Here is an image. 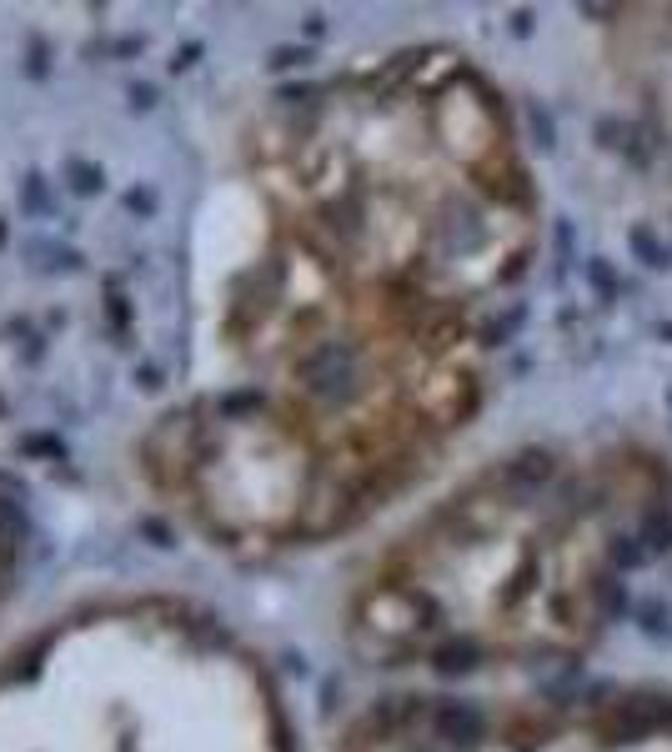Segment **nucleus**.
I'll return each mask as SVG.
<instances>
[{
  "label": "nucleus",
  "instance_id": "1",
  "mask_svg": "<svg viewBox=\"0 0 672 752\" xmlns=\"http://www.w3.org/2000/svg\"><path fill=\"white\" fill-rule=\"evenodd\" d=\"M296 387L316 402V407H342L357 397L362 371H357V346L347 341H316L311 351H301V361L291 366Z\"/></svg>",
  "mask_w": 672,
  "mask_h": 752
},
{
  "label": "nucleus",
  "instance_id": "2",
  "mask_svg": "<svg viewBox=\"0 0 672 752\" xmlns=\"http://www.w3.org/2000/svg\"><path fill=\"white\" fill-rule=\"evenodd\" d=\"M432 732L452 747H472V742H482V712L462 697H442L432 707Z\"/></svg>",
  "mask_w": 672,
  "mask_h": 752
},
{
  "label": "nucleus",
  "instance_id": "3",
  "mask_svg": "<svg viewBox=\"0 0 672 752\" xmlns=\"http://www.w3.org/2000/svg\"><path fill=\"white\" fill-rule=\"evenodd\" d=\"M477 662H482V647L467 642V637L437 647V657H432V667H437L442 677H467V672H477Z\"/></svg>",
  "mask_w": 672,
  "mask_h": 752
},
{
  "label": "nucleus",
  "instance_id": "4",
  "mask_svg": "<svg viewBox=\"0 0 672 752\" xmlns=\"http://www.w3.org/2000/svg\"><path fill=\"white\" fill-rule=\"evenodd\" d=\"M66 181H71V191H76V196H101V191H106L101 166H91V161H81V156H71V161H66Z\"/></svg>",
  "mask_w": 672,
  "mask_h": 752
},
{
  "label": "nucleus",
  "instance_id": "5",
  "mask_svg": "<svg viewBox=\"0 0 672 752\" xmlns=\"http://www.w3.org/2000/svg\"><path fill=\"white\" fill-rule=\"evenodd\" d=\"M507 477H512V482H522V487H537V482H547V477H552V457H547V452H522V457L507 467Z\"/></svg>",
  "mask_w": 672,
  "mask_h": 752
},
{
  "label": "nucleus",
  "instance_id": "6",
  "mask_svg": "<svg viewBox=\"0 0 672 752\" xmlns=\"http://www.w3.org/2000/svg\"><path fill=\"white\" fill-rule=\"evenodd\" d=\"M21 211H26V216H51V211H56V201L46 196V176L31 171V176L21 181Z\"/></svg>",
  "mask_w": 672,
  "mask_h": 752
},
{
  "label": "nucleus",
  "instance_id": "7",
  "mask_svg": "<svg viewBox=\"0 0 672 752\" xmlns=\"http://www.w3.org/2000/svg\"><path fill=\"white\" fill-rule=\"evenodd\" d=\"M662 547H672V517L667 512H647V522H642V552H662Z\"/></svg>",
  "mask_w": 672,
  "mask_h": 752
},
{
  "label": "nucleus",
  "instance_id": "8",
  "mask_svg": "<svg viewBox=\"0 0 672 752\" xmlns=\"http://www.w3.org/2000/svg\"><path fill=\"white\" fill-rule=\"evenodd\" d=\"M256 407H261V392H231V397L216 402L221 417H241V412H256Z\"/></svg>",
  "mask_w": 672,
  "mask_h": 752
},
{
  "label": "nucleus",
  "instance_id": "9",
  "mask_svg": "<svg viewBox=\"0 0 672 752\" xmlns=\"http://www.w3.org/2000/svg\"><path fill=\"white\" fill-rule=\"evenodd\" d=\"M306 61H311V51H306V46H276L266 66H271V71H291V66H306Z\"/></svg>",
  "mask_w": 672,
  "mask_h": 752
},
{
  "label": "nucleus",
  "instance_id": "10",
  "mask_svg": "<svg viewBox=\"0 0 672 752\" xmlns=\"http://www.w3.org/2000/svg\"><path fill=\"white\" fill-rule=\"evenodd\" d=\"M632 246L642 251V261H647V266H667V251L652 241V231H647V226H637V231H632Z\"/></svg>",
  "mask_w": 672,
  "mask_h": 752
},
{
  "label": "nucleus",
  "instance_id": "11",
  "mask_svg": "<svg viewBox=\"0 0 672 752\" xmlns=\"http://www.w3.org/2000/svg\"><path fill=\"white\" fill-rule=\"evenodd\" d=\"M21 452H26V457H66V442H61V437H26Z\"/></svg>",
  "mask_w": 672,
  "mask_h": 752
},
{
  "label": "nucleus",
  "instance_id": "12",
  "mask_svg": "<svg viewBox=\"0 0 672 752\" xmlns=\"http://www.w3.org/2000/svg\"><path fill=\"white\" fill-rule=\"evenodd\" d=\"M126 211H136V216H156V191H151V186H131V191H126Z\"/></svg>",
  "mask_w": 672,
  "mask_h": 752
},
{
  "label": "nucleus",
  "instance_id": "13",
  "mask_svg": "<svg viewBox=\"0 0 672 752\" xmlns=\"http://www.w3.org/2000/svg\"><path fill=\"white\" fill-rule=\"evenodd\" d=\"M597 597H602V607H607L612 617H617V612L627 607V597H622V587H617L612 577H602V582H597Z\"/></svg>",
  "mask_w": 672,
  "mask_h": 752
},
{
  "label": "nucleus",
  "instance_id": "14",
  "mask_svg": "<svg viewBox=\"0 0 672 752\" xmlns=\"http://www.w3.org/2000/svg\"><path fill=\"white\" fill-rule=\"evenodd\" d=\"M126 96H131V111H151L156 106V86H146V81H136Z\"/></svg>",
  "mask_w": 672,
  "mask_h": 752
},
{
  "label": "nucleus",
  "instance_id": "15",
  "mask_svg": "<svg viewBox=\"0 0 672 752\" xmlns=\"http://www.w3.org/2000/svg\"><path fill=\"white\" fill-rule=\"evenodd\" d=\"M637 542H642V537H622V542H617V562H622V567H637V562L647 557Z\"/></svg>",
  "mask_w": 672,
  "mask_h": 752
},
{
  "label": "nucleus",
  "instance_id": "16",
  "mask_svg": "<svg viewBox=\"0 0 672 752\" xmlns=\"http://www.w3.org/2000/svg\"><path fill=\"white\" fill-rule=\"evenodd\" d=\"M141 532H146V537H151V547H176V537H171V532H166V527H161V522H151V517H146V522H141Z\"/></svg>",
  "mask_w": 672,
  "mask_h": 752
},
{
  "label": "nucleus",
  "instance_id": "17",
  "mask_svg": "<svg viewBox=\"0 0 672 752\" xmlns=\"http://www.w3.org/2000/svg\"><path fill=\"white\" fill-rule=\"evenodd\" d=\"M196 56H201V41H191V46H181V56L171 61V71H186V66H196Z\"/></svg>",
  "mask_w": 672,
  "mask_h": 752
},
{
  "label": "nucleus",
  "instance_id": "18",
  "mask_svg": "<svg viewBox=\"0 0 672 752\" xmlns=\"http://www.w3.org/2000/svg\"><path fill=\"white\" fill-rule=\"evenodd\" d=\"M126 321H131L126 301H121V296H111V326H116V331H126Z\"/></svg>",
  "mask_w": 672,
  "mask_h": 752
},
{
  "label": "nucleus",
  "instance_id": "19",
  "mask_svg": "<svg viewBox=\"0 0 672 752\" xmlns=\"http://www.w3.org/2000/svg\"><path fill=\"white\" fill-rule=\"evenodd\" d=\"M0 241H6V221H0Z\"/></svg>",
  "mask_w": 672,
  "mask_h": 752
}]
</instances>
